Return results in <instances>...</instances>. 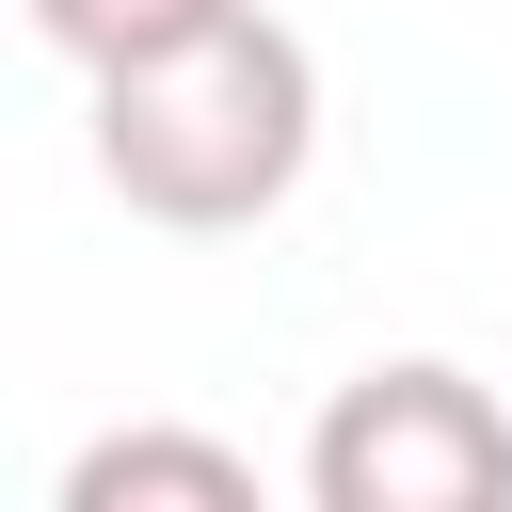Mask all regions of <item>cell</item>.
Instances as JSON below:
<instances>
[{
	"label": "cell",
	"mask_w": 512,
	"mask_h": 512,
	"mask_svg": "<svg viewBox=\"0 0 512 512\" xmlns=\"http://www.w3.org/2000/svg\"><path fill=\"white\" fill-rule=\"evenodd\" d=\"M304 160H320V48L272 0H240L224 32L144 48V64L96 80V192L128 224L240 240V224H272L304 192Z\"/></svg>",
	"instance_id": "6da1fadb"
},
{
	"label": "cell",
	"mask_w": 512,
	"mask_h": 512,
	"mask_svg": "<svg viewBox=\"0 0 512 512\" xmlns=\"http://www.w3.org/2000/svg\"><path fill=\"white\" fill-rule=\"evenodd\" d=\"M320 512H512V400L448 352H384L304 432Z\"/></svg>",
	"instance_id": "7a4b0ae2"
},
{
	"label": "cell",
	"mask_w": 512,
	"mask_h": 512,
	"mask_svg": "<svg viewBox=\"0 0 512 512\" xmlns=\"http://www.w3.org/2000/svg\"><path fill=\"white\" fill-rule=\"evenodd\" d=\"M64 512H256V464L208 432H96L64 464Z\"/></svg>",
	"instance_id": "3957f363"
},
{
	"label": "cell",
	"mask_w": 512,
	"mask_h": 512,
	"mask_svg": "<svg viewBox=\"0 0 512 512\" xmlns=\"http://www.w3.org/2000/svg\"><path fill=\"white\" fill-rule=\"evenodd\" d=\"M32 16V48H64L80 80H112V64H144V48H192V32H224L240 0H16Z\"/></svg>",
	"instance_id": "277c9868"
}]
</instances>
